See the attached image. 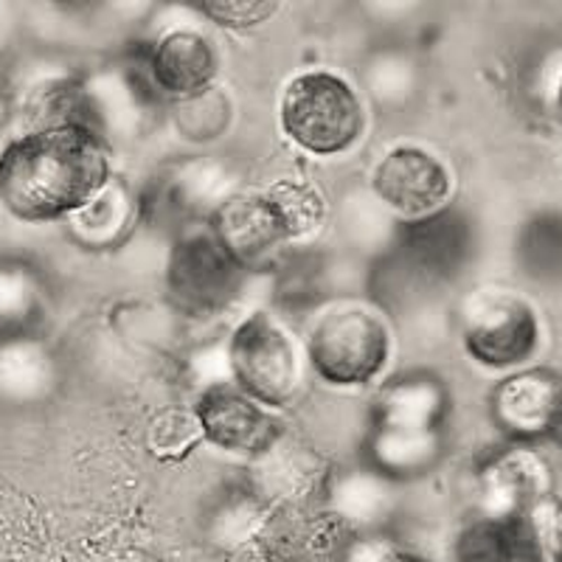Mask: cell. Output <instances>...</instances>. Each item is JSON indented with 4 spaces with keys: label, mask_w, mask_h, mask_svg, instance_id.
<instances>
[{
    "label": "cell",
    "mask_w": 562,
    "mask_h": 562,
    "mask_svg": "<svg viewBox=\"0 0 562 562\" xmlns=\"http://www.w3.org/2000/svg\"><path fill=\"white\" fill-rule=\"evenodd\" d=\"M110 180V144L82 124H37L0 153V205L23 223H65Z\"/></svg>",
    "instance_id": "6da1fadb"
},
{
    "label": "cell",
    "mask_w": 562,
    "mask_h": 562,
    "mask_svg": "<svg viewBox=\"0 0 562 562\" xmlns=\"http://www.w3.org/2000/svg\"><path fill=\"white\" fill-rule=\"evenodd\" d=\"M475 225L453 203L428 217L405 220L391 231V245L380 265V293L411 299L459 279L475 256Z\"/></svg>",
    "instance_id": "7a4b0ae2"
},
{
    "label": "cell",
    "mask_w": 562,
    "mask_h": 562,
    "mask_svg": "<svg viewBox=\"0 0 562 562\" xmlns=\"http://www.w3.org/2000/svg\"><path fill=\"white\" fill-rule=\"evenodd\" d=\"M281 133L318 158H335L358 147L369 115L360 93L335 70H304L281 90Z\"/></svg>",
    "instance_id": "3957f363"
},
{
    "label": "cell",
    "mask_w": 562,
    "mask_h": 562,
    "mask_svg": "<svg viewBox=\"0 0 562 562\" xmlns=\"http://www.w3.org/2000/svg\"><path fill=\"white\" fill-rule=\"evenodd\" d=\"M394 351L391 326L378 310L338 301L310 326L304 358L333 389H360L380 378Z\"/></svg>",
    "instance_id": "277c9868"
},
{
    "label": "cell",
    "mask_w": 562,
    "mask_h": 562,
    "mask_svg": "<svg viewBox=\"0 0 562 562\" xmlns=\"http://www.w3.org/2000/svg\"><path fill=\"white\" fill-rule=\"evenodd\" d=\"M228 380L254 403L268 411H281L299 400L304 389L307 358L273 313L256 310L245 315L225 344Z\"/></svg>",
    "instance_id": "5b68a950"
},
{
    "label": "cell",
    "mask_w": 562,
    "mask_h": 562,
    "mask_svg": "<svg viewBox=\"0 0 562 562\" xmlns=\"http://www.w3.org/2000/svg\"><path fill=\"white\" fill-rule=\"evenodd\" d=\"M543 326L537 310L518 293L479 290L461 307V346L492 371L526 369L540 349Z\"/></svg>",
    "instance_id": "8992f818"
},
{
    "label": "cell",
    "mask_w": 562,
    "mask_h": 562,
    "mask_svg": "<svg viewBox=\"0 0 562 562\" xmlns=\"http://www.w3.org/2000/svg\"><path fill=\"white\" fill-rule=\"evenodd\" d=\"M245 276L211 234L209 223L186 225L175 234L167 259V293L178 313L192 318L223 313L243 290Z\"/></svg>",
    "instance_id": "52a82bcc"
},
{
    "label": "cell",
    "mask_w": 562,
    "mask_h": 562,
    "mask_svg": "<svg viewBox=\"0 0 562 562\" xmlns=\"http://www.w3.org/2000/svg\"><path fill=\"white\" fill-rule=\"evenodd\" d=\"M490 419L509 445L535 448L562 430V374L546 366L509 371L490 391Z\"/></svg>",
    "instance_id": "ba28073f"
},
{
    "label": "cell",
    "mask_w": 562,
    "mask_h": 562,
    "mask_svg": "<svg viewBox=\"0 0 562 562\" xmlns=\"http://www.w3.org/2000/svg\"><path fill=\"white\" fill-rule=\"evenodd\" d=\"M371 194L383 209L403 217V223L419 220L450 205L453 175L430 149L396 144L371 169Z\"/></svg>",
    "instance_id": "9c48e42d"
},
{
    "label": "cell",
    "mask_w": 562,
    "mask_h": 562,
    "mask_svg": "<svg viewBox=\"0 0 562 562\" xmlns=\"http://www.w3.org/2000/svg\"><path fill=\"white\" fill-rule=\"evenodd\" d=\"M194 428L223 453L259 459L284 439V425L273 411L254 403L231 380L209 383L194 403Z\"/></svg>",
    "instance_id": "30bf717a"
},
{
    "label": "cell",
    "mask_w": 562,
    "mask_h": 562,
    "mask_svg": "<svg viewBox=\"0 0 562 562\" xmlns=\"http://www.w3.org/2000/svg\"><path fill=\"white\" fill-rule=\"evenodd\" d=\"M209 228L245 273L279 270L293 250L288 231L262 192L225 198L209 217Z\"/></svg>",
    "instance_id": "8fae6325"
},
{
    "label": "cell",
    "mask_w": 562,
    "mask_h": 562,
    "mask_svg": "<svg viewBox=\"0 0 562 562\" xmlns=\"http://www.w3.org/2000/svg\"><path fill=\"white\" fill-rule=\"evenodd\" d=\"M220 74V54L203 32L178 26L153 40L144 57V77L155 97L186 102L214 88Z\"/></svg>",
    "instance_id": "7c38bea8"
},
{
    "label": "cell",
    "mask_w": 562,
    "mask_h": 562,
    "mask_svg": "<svg viewBox=\"0 0 562 562\" xmlns=\"http://www.w3.org/2000/svg\"><path fill=\"white\" fill-rule=\"evenodd\" d=\"M481 515L492 518H529L531 512L554 498V475L535 448L509 445L484 461L479 473Z\"/></svg>",
    "instance_id": "4fadbf2b"
},
{
    "label": "cell",
    "mask_w": 562,
    "mask_h": 562,
    "mask_svg": "<svg viewBox=\"0 0 562 562\" xmlns=\"http://www.w3.org/2000/svg\"><path fill=\"white\" fill-rule=\"evenodd\" d=\"M231 198L228 175L220 164L203 158L180 160L167 172L155 178L149 194L138 209L149 211V217L160 225H175V234L186 225L209 223L220 203Z\"/></svg>",
    "instance_id": "5bb4252c"
},
{
    "label": "cell",
    "mask_w": 562,
    "mask_h": 562,
    "mask_svg": "<svg viewBox=\"0 0 562 562\" xmlns=\"http://www.w3.org/2000/svg\"><path fill=\"white\" fill-rule=\"evenodd\" d=\"M450 391L434 371H408L389 380L374 396L369 428L408 434H448Z\"/></svg>",
    "instance_id": "9a60e30c"
},
{
    "label": "cell",
    "mask_w": 562,
    "mask_h": 562,
    "mask_svg": "<svg viewBox=\"0 0 562 562\" xmlns=\"http://www.w3.org/2000/svg\"><path fill=\"white\" fill-rule=\"evenodd\" d=\"M59 366L37 333L0 340V403L40 405L57 391Z\"/></svg>",
    "instance_id": "2e32d148"
},
{
    "label": "cell",
    "mask_w": 562,
    "mask_h": 562,
    "mask_svg": "<svg viewBox=\"0 0 562 562\" xmlns=\"http://www.w3.org/2000/svg\"><path fill=\"white\" fill-rule=\"evenodd\" d=\"M456 562H535V535L529 518H492L475 515L453 537Z\"/></svg>",
    "instance_id": "e0dca14e"
},
{
    "label": "cell",
    "mask_w": 562,
    "mask_h": 562,
    "mask_svg": "<svg viewBox=\"0 0 562 562\" xmlns=\"http://www.w3.org/2000/svg\"><path fill=\"white\" fill-rule=\"evenodd\" d=\"M48 310V284L23 256L0 254V340L34 335Z\"/></svg>",
    "instance_id": "ac0fdd59"
},
{
    "label": "cell",
    "mask_w": 562,
    "mask_h": 562,
    "mask_svg": "<svg viewBox=\"0 0 562 562\" xmlns=\"http://www.w3.org/2000/svg\"><path fill=\"white\" fill-rule=\"evenodd\" d=\"M394 490L396 484L380 479L371 470H358L344 479L326 481V495H329V515L351 531V537L358 535H374L380 524L394 509Z\"/></svg>",
    "instance_id": "d6986e66"
},
{
    "label": "cell",
    "mask_w": 562,
    "mask_h": 562,
    "mask_svg": "<svg viewBox=\"0 0 562 562\" xmlns=\"http://www.w3.org/2000/svg\"><path fill=\"white\" fill-rule=\"evenodd\" d=\"M138 217V200L130 194V189L119 180H110L97 198L85 203L77 214L65 220L68 234L74 243L90 250L115 248L127 239Z\"/></svg>",
    "instance_id": "ffe728a7"
},
{
    "label": "cell",
    "mask_w": 562,
    "mask_h": 562,
    "mask_svg": "<svg viewBox=\"0 0 562 562\" xmlns=\"http://www.w3.org/2000/svg\"><path fill=\"white\" fill-rule=\"evenodd\" d=\"M254 479L248 490L259 501H304L321 481V467L304 448H284V439L268 453L254 459Z\"/></svg>",
    "instance_id": "44dd1931"
},
{
    "label": "cell",
    "mask_w": 562,
    "mask_h": 562,
    "mask_svg": "<svg viewBox=\"0 0 562 562\" xmlns=\"http://www.w3.org/2000/svg\"><path fill=\"white\" fill-rule=\"evenodd\" d=\"M515 259L526 279L546 288L562 284V211H537L520 225Z\"/></svg>",
    "instance_id": "7402d4cb"
},
{
    "label": "cell",
    "mask_w": 562,
    "mask_h": 562,
    "mask_svg": "<svg viewBox=\"0 0 562 562\" xmlns=\"http://www.w3.org/2000/svg\"><path fill=\"white\" fill-rule=\"evenodd\" d=\"M265 198L279 214L281 225L288 231L293 248L315 237L326 220V200L310 180L304 178H281L265 189Z\"/></svg>",
    "instance_id": "603a6c76"
},
{
    "label": "cell",
    "mask_w": 562,
    "mask_h": 562,
    "mask_svg": "<svg viewBox=\"0 0 562 562\" xmlns=\"http://www.w3.org/2000/svg\"><path fill=\"white\" fill-rule=\"evenodd\" d=\"M231 115H234V104L214 85V88L200 93V97L175 104V127H178V133L186 140L209 144L214 138H223V133L231 124Z\"/></svg>",
    "instance_id": "cb8c5ba5"
},
{
    "label": "cell",
    "mask_w": 562,
    "mask_h": 562,
    "mask_svg": "<svg viewBox=\"0 0 562 562\" xmlns=\"http://www.w3.org/2000/svg\"><path fill=\"white\" fill-rule=\"evenodd\" d=\"M265 518H268V504L259 501L250 490L234 492V498L223 501L211 518V540L217 546H237L248 543L256 535L265 531Z\"/></svg>",
    "instance_id": "d4e9b609"
},
{
    "label": "cell",
    "mask_w": 562,
    "mask_h": 562,
    "mask_svg": "<svg viewBox=\"0 0 562 562\" xmlns=\"http://www.w3.org/2000/svg\"><path fill=\"white\" fill-rule=\"evenodd\" d=\"M194 12H200L223 29L245 32V29L268 23L279 12V3H273V0H203V3L194 7Z\"/></svg>",
    "instance_id": "484cf974"
},
{
    "label": "cell",
    "mask_w": 562,
    "mask_h": 562,
    "mask_svg": "<svg viewBox=\"0 0 562 562\" xmlns=\"http://www.w3.org/2000/svg\"><path fill=\"white\" fill-rule=\"evenodd\" d=\"M414 65L400 54H385L369 68V88L371 93L383 102H403L414 85Z\"/></svg>",
    "instance_id": "4316f807"
},
{
    "label": "cell",
    "mask_w": 562,
    "mask_h": 562,
    "mask_svg": "<svg viewBox=\"0 0 562 562\" xmlns=\"http://www.w3.org/2000/svg\"><path fill=\"white\" fill-rule=\"evenodd\" d=\"M537 554L546 562H562V498H549L529 515Z\"/></svg>",
    "instance_id": "83f0119b"
},
{
    "label": "cell",
    "mask_w": 562,
    "mask_h": 562,
    "mask_svg": "<svg viewBox=\"0 0 562 562\" xmlns=\"http://www.w3.org/2000/svg\"><path fill=\"white\" fill-rule=\"evenodd\" d=\"M344 562H428L425 557L414 554L396 540L383 535H358L351 537L344 549Z\"/></svg>",
    "instance_id": "f1b7e54d"
},
{
    "label": "cell",
    "mask_w": 562,
    "mask_h": 562,
    "mask_svg": "<svg viewBox=\"0 0 562 562\" xmlns=\"http://www.w3.org/2000/svg\"><path fill=\"white\" fill-rule=\"evenodd\" d=\"M9 115H12V97H9V88L0 79V133L9 124Z\"/></svg>",
    "instance_id": "f546056e"
},
{
    "label": "cell",
    "mask_w": 562,
    "mask_h": 562,
    "mask_svg": "<svg viewBox=\"0 0 562 562\" xmlns=\"http://www.w3.org/2000/svg\"><path fill=\"white\" fill-rule=\"evenodd\" d=\"M554 102H557V110H560V115H562V77H560V82H557V90H554Z\"/></svg>",
    "instance_id": "4dcf8cb0"
},
{
    "label": "cell",
    "mask_w": 562,
    "mask_h": 562,
    "mask_svg": "<svg viewBox=\"0 0 562 562\" xmlns=\"http://www.w3.org/2000/svg\"><path fill=\"white\" fill-rule=\"evenodd\" d=\"M284 562H326V560H321V557H290V560Z\"/></svg>",
    "instance_id": "1f68e13d"
}]
</instances>
